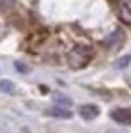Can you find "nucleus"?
<instances>
[{
  "mask_svg": "<svg viewBox=\"0 0 131 133\" xmlns=\"http://www.w3.org/2000/svg\"><path fill=\"white\" fill-rule=\"evenodd\" d=\"M91 58H93V48L91 46H84V44L75 46L67 53V64L73 69H80V68L87 66Z\"/></svg>",
  "mask_w": 131,
  "mask_h": 133,
  "instance_id": "1",
  "label": "nucleus"
},
{
  "mask_svg": "<svg viewBox=\"0 0 131 133\" xmlns=\"http://www.w3.org/2000/svg\"><path fill=\"white\" fill-rule=\"evenodd\" d=\"M111 118L118 124H131V108H118L111 111Z\"/></svg>",
  "mask_w": 131,
  "mask_h": 133,
  "instance_id": "2",
  "label": "nucleus"
},
{
  "mask_svg": "<svg viewBox=\"0 0 131 133\" xmlns=\"http://www.w3.org/2000/svg\"><path fill=\"white\" fill-rule=\"evenodd\" d=\"M122 42H124V31L122 29H115L106 40H104V46L106 48H113V49H116V48H120L122 46Z\"/></svg>",
  "mask_w": 131,
  "mask_h": 133,
  "instance_id": "3",
  "label": "nucleus"
},
{
  "mask_svg": "<svg viewBox=\"0 0 131 133\" xmlns=\"http://www.w3.org/2000/svg\"><path fill=\"white\" fill-rule=\"evenodd\" d=\"M78 115H80L84 120H93V118H96V117L100 115V109H98V106H95V104H84V106H80Z\"/></svg>",
  "mask_w": 131,
  "mask_h": 133,
  "instance_id": "4",
  "label": "nucleus"
},
{
  "mask_svg": "<svg viewBox=\"0 0 131 133\" xmlns=\"http://www.w3.org/2000/svg\"><path fill=\"white\" fill-rule=\"evenodd\" d=\"M118 17L122 22L131 24V0H118Z\"/></svg>",
  "mask_w": 131,
  "mask_h": 133,
  "instance_id": "5",
  "label": "nucleus"
},
{
  "mask_svg": "<svg viewBox=\"0 0 131 133\" xmlns=\"http://www.w3.org/2000/svg\"><path fill=\"white\" fill-rule=\"evenodd\" d=\"M46 113H47L49 117H55V118H71V117H73V113H71L69 109H64V108H58V106L47 109Z\"/></svg>",
  "mask_w": 131,
  "mask_h": 133,
  "instance_id": "6",
  "label": "nucleus"
},
{
  "mask_svg": "<svg viewBox=\"0 0 131 133\" xmlns=\"http://www.w3.org/2000/svg\"><path fill=\"white\" fill-rule=\"evenodd\" d=\"M0 91H4V93H15V84L11 80H0Z\"/></svg>",
  "mask_w": 131,
  "mask_h": 133,
  "instance_id": "7",
  "label": "nucleus"
},
{
  "mask_svg": "<svg viewBox=\"0 0 131 133\" xmlns=\"http://www.w3.org/2000/svg\"><path fill=\"white\" fill-rule=\"evenodd\" d=\"M129 62H131V57H129V55H126V57H122V58H118L115 66H116V68H126V66H127Z\"/></svg>",
  "mask_w": 131,
  "mask_h": 133,
  "instance_id": "8",
  "label": "nucleus"
},
{
  "mask_svg": "<svg viewBox=\"0 0 131 133\" xmlns=\"http://www.w3.org/2000/svg\"><path fill=\"white\" fill-rule=\"evenodd\" d=\"M15 68H17V71H20V73H29V71H31L29 66H26V64H22V62H15Z\"/></svg>",
  "mask_w": 131,
  "mask_h": 133,
  "instance_id": "9",
  "label": "nucleus"
},
{
  "mask_svg": "<svg viewBox=\"0 0 131 133\" xmlns=\"http://www.w3.org/2000/svg\"><path fill=\"white\" fill-rule=\"evenodd\" d=\"M57 100H58V102H64V104H71V100H67V98H64V97H57Z\"/></svg>",
  "mask_w": 131,
  "mask_h": 133,
  "instance_id": "10",
  "label": "nucleus"
}]
</instances>
